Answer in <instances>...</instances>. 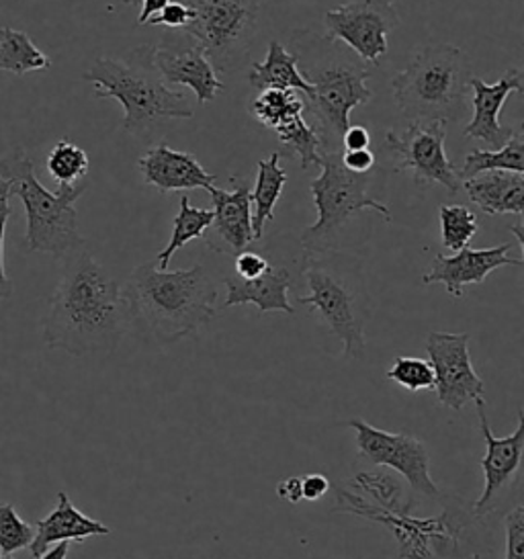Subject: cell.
Listing matches in <instances>:
<instances>
[{
    "label": "cell",
    "instance_id": "obj_29",
    "mask_svg": "<svg viewBox=\"0 0 524 559\" xmlns=\"http://www.w3.org/2000/svg\"><path fill=\"white\" fill-rule=\"evenodd\" d=\"M212 219V210H199V207H193V205L189 203V198L182 195V198H180L179 215L175 217V224H172L170 242H168V247L164 248L163 252L156 257L158 269H160V271H168V264H170L172 254L184 247V245H189L191 240L203 238V234L210 228Z\"/></svg>",
    "mask_w": 524,
    "mask_h": 559
},
{
    "label": "cell",
    "instance_id": "obj_44",
    "mask_svg": "<svg viewBox=\"0 0 524 559\" xmlns=\"http://www.w3.org/2000/svg\"><path fill=\"white\" fill-rule=\"evenodd\" d=\"M138 2H142V11L138 15V23L146 25L147 19L158 15L170 0H138Z\"/></svg>",
    "mask_w": 524,
    "mask_h": 559
},
{
    "label": "cell",
    "instance_id": "obj_16",
    "mask_svg": "<svg viewBox=\"0 0 524 559\" xmlns=\"http://www.w3.org/2000/svg\"><path fill=\"white\" fill-rule=\"evenodd\" d=\"M475 406L479 416V428L486 441V455L479 463L484 472V492L475 502L474 510L477 514H488L493 498L508 488L521 472L524 451V412H519V425L512 435L496 437L488 423L486 400H477Z\"/></svg>",
    "mask_w": 524,
    "mask_h": 559
},
{
    "label": "cell",
    "instance_id": "obj_41",
    "mask_svg": "<svg viewBox=\"0 0 524 559\" xmlns=\"http://www.w3.org/2000/svg\"><path fill=\"white\" fill-rule=\"evenodd\" d=\"M330 490V481L322 474H308L301 476V496L303 500H320L326 496Z\"/></svg>",
    "mask_w": 524,
    "mask_h": 559
},
{
    "label": "cell",
    "instance_id": "obj_49",
    "mask_svg": "<svg viewBox=\"0 0 524 559\" xmlns=\"http://www.w3.org/2000/svg\"><path fill=\"white\" fill-rule=\"evenodd\" d=\"M0 556H2V554H0Z\"/></svg>",
    "mask_w": 524,
    "mask_h": 559
},
{
    "label": "cell",
    "instance_id": "obj_25",
    "mask_svg": "<svg viewBox=\"0 0 524 559\" xmlns=\"http://www.w3.org/2000/svg\"><path fill=\"white\" fill-rule=\"evenodd\" d=\"M348 490L359 493L369 504L392 514H412L416 502L409 498L402 479L379 467L377 472H360L348 479Z\"/></svg>",
    "mask_w": 524,
    "mask_h": 559
},
{
    "label": "cell",
    "instance_id": "obj_23",
    "mask_svg": "<svg viewBox=\"0 0 524 559\" xmlns=\"http://www.w3.org/2000/svg\"><path fill=\"white\" fill-rule=\"evenodd\" d=\"M461 187L484 214L523 215L524 175L508 170H488L474 179L461 181Z\"/></svg>",
    "mask_w": 524,
    "mask_h": 559
},
{
    "label": "cell",
    "instance_id": "obj_18",
    "mask_svg": "<svg viewBox=\"0 0 524 559\" xmlns=\"http://www.w3.org/2000/svg\"><path fill=\"white\" fill-rule=\"evenodd\" d=\"M512 245H500V247L461 248L453 257L437 254L430 271L422 277L425 285L441 283L449 296L461 299L465 294L467 285H479L486 277L500 266H523V259L510 257Z\"/></svg>",
    "mask_w": 524,
    "mask_h": 559
},
{
    "label": "cell",
    "instance_id": "obj_27",
    "mask_svg": "<svg viewBox=\"0 0 524 559\" xmlns=\"http://www.w3.org/2000/svg\"><path fill=\"white\" fill-rule=\"evenodd\" d=\"M488 170H508L524 175V126L514 128L512 138L502 148L469 152L465 165L458 170V179L467 181Z\"/></svg>",
    "mask_w": 524,
    "mask_h": 559
},
{
    "label": "cell",
    "instance_id": "obj_2",
    "mask_svg": "<svg viewBox=\"0 0 524 559\" xmlns=\"http://www.w3.org/2000/svg\"><path fill=\"white\" fill-rule=\"evenodd\" d=\"M130 329L160 345H172L205 329L215 318L217 283L203 264L160 271L140 264L121 285Z\"/></svg>",
    "mask_w": 524,
    "mask_h": 559
},
{
    "label": "cell",
    "instance_id": "obj_40",
    "mask_svg": "<svg viewBox=\"0 0 524 559\" xmlns=\"http://www.w3.org/2000/svg\"><path fill=\"white\" fill-rule=\"evenodd\" d=\"M341 160L350 173H357V175L371 173V170H376L377 166L376 154L369 148L344 150V152H341Z\"/></svg>",
    "mask_w": 524,
    "mask_h": 559
},
{
    "label": "cell",
    "instance_id": "obj_14",
    "mask_svg": "<svg viewBox=\"0 0 524 559\" xmlns=\"http://www.w3.org/2000/svg\"><path fill=\"white\" fill-rule=\"evenodd\" d=\"M467 332H430L426 353L434 371V390L439 404L451 411H463L467 404L484 400V381L475 373L469 355Z\"/></svg>",
    "mask_w": 524,
    "mask_h": 559
},
{
    "label": "cell",
    "instance_id": "obj_1",
    "mask_svg": "<svg viewBox=\"0 0 524 559\" xmlns=\"http://www.w3.org/2000/svg\"><path fill=\"white\" fill-rule=\"evenodd\" d=\"M62 261V275L44 320V343L79 359L107 357L130 329L121 283L86 247Z\"/></svg>",
    "mask_w": 524,
    "mask_h": 559
},
{
    "label": "cell",
    "instance_id": "obj_9",
    "mask_svg": "<svg viewBox=\"0 0 524 559\" xmlns=\"http://www.w3.org/2000/svg\"><path fill=\"white\" fill-rule=\"evenodd\" d=\"M336 509L350 512L383 525L397 542L400 559H475L472 551V528L484 514L475 510H444L437 516L418 519L414 514H392L369 504L346 486H336Z\"/></svg>",
    "mask_w": 524,
    "mask_h": 559
},
{
    "label": "cell",
    "instance_id": "obj_42",
    "mask_svg": "<svg viewBox=\"0 0 524 559\" xmlns=\"http://www.w3.org/2000/svg\"><path fill=\"white\" fill-rule=\"evenodd\" d=\"M371 144V135L365 126H348L343 135L344 150H365Z\"/></svg>",
    "mask_w": 524,
    "mask_h": 559
},
{
    "label": "cell",
    "instance_id": "obj_20",
    "mask_svg": "<svg viewBox=\"0 0 524 559\" xmlns=\"http://www.w3.org/2000/svg\"><path fill=\"white\" fill-rule=\"evenodd\" d=\"M138 166L144 182L163 195L191 189L210 191L217 182V177L205 170L195 156L172 150L166 142L147 150Z\"/></svg>",
    "mask_w": 524,
    "mask_h": 559
},
{
    "label": "cell",
    "instance_id": "obj_7",
    "mask_svg": "<svg viewBox=\"0 0 524 559\" xmlns=\"http://www.w3.org/2000/svg\"><path fill=\"white\" fill-rule=\"evenodd\" d=\"M318 166L322 173L310 185L318 219L301 234V248L303 252H350L353 245H360L353 231L348 230L357 215L376 212L390 222L392 212L369 193L376 181V170L365 175L350 173L341 160V152L322 154Z\"/></svg>",
    "mask_w": 524,
    "mask_h": 559
},
{
    "label": "cell",
    "instance_id": "obj_24",
    "mask_svg": "<svg viewBox=\"0 0 524 559\" xmlns=\"http://www.w3.org/2000/svg\"><path fill=\"white\" fill-rule=\"evenodd\" d=\"M248 83L259 91H297L308 97L311 95L310 84L303 81L297 68V56L278 41L269 44L264 62L252 64Z\"/></svg>",
    "mask_w": 524,
    "mask_h": 559
},
{
    "label": "cell",
    "instance_id": "obj_46",
    "mask_svg": "<svg viewBox=\"0 0 524 559\" xmlns=\"http://www.w3.org/2000/svg\"><path fill=\"white\" fill-rule=\"evenodd\" d=\"M119 2H121V4H135L138 0H119Z\"/></svg>",
    "mask_w": 524,
    "mask_h": 559
},
{
    "label": "cell",
    "instance_id": "obj_31",
    "mask_svg": "<svg viewBox=\"0 0 524 559\" xmlns=\"http://www.w3.org/2000/svg\"><path fill=\"white\" fill-rule=\"evenodd\" d=\"M46 168L49 177L60 187H70L84 181L91 168V160H88V154L79 144H74L70 138H62L53 148L49 150Z\"/></svg>",
    "mask_w": 524,
    "mask_h": 559
},
{
    "label": "cell",
    "instance_id": "obj_35",
    "mask_svg": "<svg viewBox=\"0 0 524 559\" xmlns=\"http://www.w3.org/2000/svg\"><path fill=\"white\" fill-rule=\"evenodd\" d=\"M35 537V528L29 523H25L16 514L13 504H2L0 502V554L2 556H13L16 551L29 547Z\"/></svg>",
    "mask_w": 524,
    "mask_h": 559
},
{
    "label": "cell",
    "instance_id": "obj_22",
    "mask_svg": "<svg viewBox=\"0 0 524 559\" xmlns=\"http://www.w3.org/2000/svg\"><path fill=\"white\" fill-rule=\"evenodd\" d=\"M33 528H35V537L29 545L33 558H39L56 543H81L91 537H103L111 533L109 526L82 514L66 492H58L56 509L51 510L46 519L37 521Z\"/></svg>",
    "mask_w": 524,
    "mask_h": 559
},
{
    "label": "cell",
    "instance_id": "obj_32",
    "mask_svg": "<svg viewBox=\"0 0 524 559\" xmlns=\"http://www.w3.org/2000/svg\"><path fill=\"white\" fill-rule=\"evenodd\" d=\"M275 133L285 148L299 156L303 170H308L310 166L320 165V156H322L320 133L306 121V117H295L294 121H289Z\"/></svg>",
    "mask_w": 524,
    "mask_h": 559
},
{
    "label": "cell",
    "instance_id": "obj_38",
    "mask_svg": "<svg viewBox=\"0 0 524 559\" xmlns=\"http://www.w3.org/2000/svg\"><path fill=\"white\" fill-rule=\"evenodd\" d=\"M191 9L184 2H168L158 15L147 19L150 27H166L170 32H182L191 23Z\"/></svg>",
    "mask_w": 524,
    "mask_h": 559
},
{
    "label": "cell",
    "instance_id": "obj_43",
    "mask_svg": "<svg viewBox=\"0 0 524 559\" xmlns=\"http://www.w3.org/2000/svg\"><path fill=\"white\" fill-rule=\"evenodd\" d=\"M277 493L278 498H283V500H287L291 504L301 502L303 500V496H301V476L283 479L277 488Z\"/></svg>",
    "mask_w": 524,
    "mask_h": 559
},
{
    "label": "cell",
    "instance_id": "obj_11",
    "mask_svg": "<svg viewBox=\"0 0 524 559\" xmlns=\"http://www.w3.org/2000/svg\"><path fill=\"white\" fill-rule=\"evenodd\" d=\"M446 123L414 119L404 133H385V148L400 158L397 173H409L414 182L426 189L441 185L449 195H457L461 179L455 165L444 152Z\"/></svg>",
    "mask_w": 524,
    "mask_h": 559
},
{
    "label": "cell",
    "instance_id": "obj_8",
    "mask_svg": "<svg viewBox=\"0 0 524 559\" xmlns=\"http://www.w3.org/2000/svg\"><path fill=\"white\" fill-rule=\"evenodd\" d=\"M472 76L469 60L457 46H428L393 79V97L409 121L453 123L467 114Z\"/></svg>",
    "mask_w": 524,
    "mask_h": 559
},
{
    "label": "cell",
    "instance_id": "obj_26",
    "mask_svg": "<svg viewBox=\"0 0 524 559\" xmlns=\"http://www.w3.org/2000/svg\"><path fill=\"white\" fill-rule=\"evenodd\" d=\"M289 177L281 168V154L275 152L266 160L259 163V175H257V185L252 193L254 210H252V234L254 242L262 240L264 228L269 222L275 219V205H277L283 187L287 185Z\"/></svg>",
    "mask_w": 524,
    "mask_h": 559
},
{
    "label": "cell",
    "instance_id": "obj_47",
    "mask_svg": "<svg viewBox=\"0 0 524 559\" xmlns=\"http://www.w3.org/2000/svg\"><path fill=\"white\" fill-rule=\"evenodd\" d=\"M0 559H15L13 556H0Z\"/></svg>",
    "mask_w": 524,
    "mask_h": 559
},
{
    "label": "cell",
    "instance_id": "obj_28",
    "mask_svg": "<svg viewBox=\"0 0 524 559\" xmlns=\"http://www.w3.org/2000/svg\"><path fill=\"white\" fill-rule=\"evenodd\" d=\"M51 67L48 56L35 46L29 35L13 27H0V70L15 76L41 72Z\"/></svg>",
    "mask_w": 524,
    "mask_h": 559
},
{
    "label": "cell",
    "instance_id": "obj_39",
    "mask_svg": "<svg viewBox=\"0 0 524 559\" xmlns=\"http://www.w3.org/2000/svg\"><path fill=\"white\" fill-rule=\"evenodd\" d=\"M269 259H264L259 252L252 250H242L234 259V275L240 280H254L262 275L269 269Z\"/></svg>",
    "mask_w": 524,
    "mask_h": 559
},
{
    "label": "cell",
    "instance_id": "obj_15",
    "mask_svg": "<svg viewBox=\"0 0 524 559\" xmlns=\"http://www.w3.org/2000/svg\"><path fill=\"white\" fill-rule=\"evenodd\" d=\"M152 64L164 84H182L193 88L196 103H210L226 86L217 79L210 58L191 35L168 34L152 46Z\"/></svg>",
    "mask_w": 524,
    "mask_h": 559
},
{
    "label": "cell",
    "instance_id": "obj_10",
    "mask_svg": "<svg viewBox=\"0 0 524 559\" xmlns=\"http://www.w3.org/2000/svg\"><path fill=\"white\" fill-rule=\"evenodd\" d=\"M191 23L182 29L210 58L217 74H229L245 64L257 35L259 0H184Z\"/></svg>",
    "mask_w": 524,
    "mask_h": 559
},
{
    "label": "cell",
    "instance_id": "obj_5",
    "mask_svg": "<svg viewBox=\"0 0 524 559\" xmlns=\"http://www.w3.org/2000/svg\"><path fill=\"white\" fill-rule=\"evenodd\" d=\"M299 266L310 294L297 301L320 316L343 343L348 359H362L365 330L373 310L359 257L341 250L303 252Z\"/></svg>",
    "mask_w": 524,
    "mask_h": 559
},
{
    "label": "cell",
    "instance_id": "obj_12",
    "mask_svg": "<svg viewBox=\"0 0 524 559\" xmlns=\"http://www.w3.org/2000/svg\"><path fill=\"white\" fill-rule=\"evenodd\" d=\"M348 427L355 430L360 457L400 474L408 481L412 492L441 498V490L430 476V455L425 441L409 432L381 430L360 418L348 420Z\"/></svg>",
    "mask_w": 524,
    "mask_h": 559
},
{
    "label": "cell",
    "instance_id": "obj_48",
    "mask_svg": "<svg viewBox=\"0 0 524 559\" xmlns=\"http://www.w3.org/2000/svg\"><path fill=\"white\" fill-rule=\"evenodd\" d=\"M0 486H2V481H0Z\"/></svg>",
    "mask_w": 524,
    "mask_h": 559
},
{
    "label": "cell",
    "instance_id": "obj_17",
    "mask_svg": "<svg viewBox=\"0 0 524 559\" xmlns=\"http://www.w3.org/2000/svg\"><path fill=\"white\" fill-rule=\"evenodd\" d=\"M234 191L212 187L213 219L203 234L205 245L217 254H238L254 242L252 193L245 182L231 179Z\"/></svg>",
    "mask_w": 524,
    "mask_h": 559
},
{
    "label": "cell",
    "instance_id": "obj_37",
    "mask_svg": "<svg viewBox=\"0 0 524 559\" xmlns=\"http://www.w3.org/2000/svg\"><path fill=\"white\" fill-rule=\"evenodd\" d=\"M507 528V558L524 559V507L510 510L504 516Z\"/></svg>",
    "mask_w": 524,
    "mask_h": 559
},
{
    "label": "cell",
    "instance_id": "obj_36",
    "mask_svg": "<svg viewBox=\"0 0 524 559\" xmlns=\"http://www.w3.org/2000/svg\"><path fill=\"white\" fill-rule=\"evenodd\" d=\"M11 187L9 182L0 177V301L13 296V281L7 273L4 264V234H7V224L13 217V207H11Z\"/></svg>",
    "mask_w": 524,
    "mask_h": 559
},
{
    "label": "cell",
    "instance_id": "obj_13",
    "mask_svg": "<svg viewBox=\"0 0 524 559\" xmlns=\"http://www.w3.org/2000/svg\"><path fill=\"white\" fill-rule=\"evenodd\" d=\"M397 25L395 0H348L324 15L327 39L343 44L367 64H379L388 53V35Z\"/></svg>",
    "mask_w": 524,
    "mask_h": 559
},
{
    "label": "cell",
    "instance_id": "obj_30",
    "mask_svg": "<svg viewBox=\"0 0 524 559\" xmlns=\"http://www.w3.org/2000/svg\"><path fill=\"white\" fill-rule=\"evenodd\" d=\"M303 109L306 105L297 91H261L250 105V114L271 132H277L295 117L303 116Z\"/></svg>",
    "mask_w": 524,
    "mask_h": 559
},
{
    "label": "cell",
    "instance_id": "obj_3",
    "mask_svg": "<svg viewBox=\"0 0 524 559\" xmlns=\"http://www.w3.org/2000/svg\"><path fill=\"white\" fill-rule=\"evenodd\" d=\"M297 68L310 84L308 97L313 128L320 133L322 154L343 152V135L350 126V111L373 99L367 86L371 70L343 44L326 35L297 32L291 37Z\"/></svg>",
    "mask_w": 524,
    "mask_h": 559
},
{
    "label": "cell",
    "instance_id": "obj_4",
    "mask_svg": "<svg viewBox=\"0 0 524 559\" xmlns=\"http://www.w3.org/2000/svg\"><path fill=\"white\" fill-rule=\"evenodd\" d=\"M82 79L95 86L97 99L121 103V128L138 140H152L168 119L195 116L187 97L164 84L152 64V46L131 51L128 60L98 58Z\"/></svg>",
    "mask_w": 524,
    "mask_h": 559
},
{
    "label": "cell",
    "instance_id": "obj_6",
    "mask_svg": "<svg viewBox=\"0 0 524 559\" xmlns=\"http://www.w3.org/2000/svg\"><path fill=\"white\" fill-rule=\"evenodd\" d=\"M0 177L9 182L11 195L21 199L25 207L27 230L23 248L27 252L64 259L66 254L86 247L79 231L76 201L88 189V182L60 187L51 193L37 181L32 156L23 146H13L0 158Z\"/></svg>",
    "mask_w": 524,
    "mask_h": 559
},
{
    "label": "cell",
    "instance_id": "obj_21",
    "mask_svg": "<svg viewBox=\"0 0 524 559\" xmlns=\"http://www.w3.org/2000/svg\"><path fill=\"white\" fill-rule=\"evenodd\" d=\"M224 285L228 289V297L224 308L252 304L261 313L283 312L294 316L295 310L289 301V289L294 285V277L289 269L269 264V269L254 277V280H240L236 275L224 277Z\"/></svg>",
    "mask_w": 524,
    "mask_h": 559
},
{
    "label": "cell",
    "instance_id": "obj_33",
    "mask_svg": "<svg viewBox=\"0 0 524 559\" xmlns=\"http://www.w3.org/2000/svg\"><path fill=\"white\" fill-rule=\"evenodd\" d=\"M439 217H441L442 247L446 250L458 252L461 248L469 247L475 234L479 231L477 217L465 205H441Z\"/></svg>",
    "mask_w": 524,
    "mask_h": 559
},
{
    "label": "cell",
    "instance_id": "obj_34",
    "mask_svg": "<svg viewBox=\"0 0 524 559\" xmlns=\"http://www.w3.org/2000/svg\"><path fill=\"white\" fill-rule=\"evenodd\" d=\"M385 378L408 392H430L434 390L432 365L420 357H397L388 369Z\"/></svg>",
    "mask_w": 524,
    "mask_h": 559
},
{
    "label": "cell",
    "instance_id": "obj_19",
    "mask_svg": "<svg viewBox=\"0 0 524 559\" xmlns=\"http://www.w3.org/2000/svg\"><path fill=\"white\" fill-rule=\"evenodd\" d=\"M472 88V121L463 128L467 138L486 142L491 150L502 148L512 138L514 128H504L500 123V111L512 95L523 93V72L510 68L498 83H484L479 76L469 79Z\"/></svg>",
    "mask_w": 524,
    "mask_h": 559
},
{
    "label": "cell",
    "instance_id": "obj_45",
    "mask_svg": "<svg viewBox=\"0 0 524 559\" xmlns=\"http://www.w3.org/2000/svg\"><path fill=\"white\" fill-rule=\"evenodd\" d=\"M70 554V543H56L53 547H49L48 551H44L39 558L35 559H66Z\"/></svg>",
    "mask_w": 524,
    "mask_h": 559
}]
</instances>
